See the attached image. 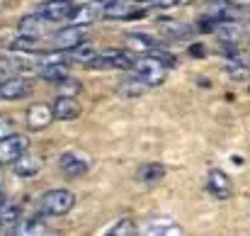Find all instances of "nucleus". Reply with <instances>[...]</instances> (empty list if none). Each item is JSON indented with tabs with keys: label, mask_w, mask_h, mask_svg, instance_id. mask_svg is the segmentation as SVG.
Instances as JSON below:
<instances>
[{
	"label": "nucleus",
	"mask_w": 250,
	"mask_h": 236,
	"mask_svg": "<svg viewBox=\"0 0 250 236\" xmlns=\"http://www.w3.org/2000/svg\"><path fill=\"white\" fill-rule=\"evenodd\" d=\"M170 66H175V59L167 56L166 49H163L158 54H144V56H139L131 69H134V73L144 80L148 88H158V85L166 83Z\"/></svg>",
	"instance_id": "f257e3e1"
},
{
	"label": "nucleus",
	"mask_w": 250,
	"mask_h": 236,
	"mask_svg": "<svg viewBox=\"0 0 250 236\" xmlns=\"http://www.w3.org/2000/svg\"><path fill=\"white\" fill-rule=\"evenodd\" d=\"M76 205V195L71 190L56 188V190H46L39 197V214L42 217H66Z\"/></svg>",
	"instance_id": "f03ea898"
},
{
	"label": "nucleus",
	"mask_w": 250,
	"mask_h": 236,
	"mask_svg": "<svg viewBox=\"0 0 250 236\" xmlns=\"http://www.w3.org/2000/svg\"><path fill=\"white\" fill-rule=\"evenodd\" d=\"M136 56L126 49H107L95 54V59L90 61V69L95 71H109V69H119V71H131Z\"/></svg>",
	"instance_id": "7ed1b4c3"
},
{
	"label": "nucleus",
	"mask_w": 250,
	"mask_h": 236,
	"mask_svg": "<svg viewBox=\"0 0 250 236\" xmlns=\"http://www.w3.org/2000/svg\"><path fill=\"white\" fill-rule=\"evenodd\" d=\"M226 54V66L224 71L231 76L233 80H248L250 78V56L238 49V47H224Z\"/></svg>",
	"instance_id": "20e7f679"
},
{
	"label": "nucleus",
	"mask_w": 250,
	"mask_h": 236,
	"mask_svg": "<svg viewBox=\"0 0 250 236\" xmlns=\"http://www.w3.org/2000/svg\"><path fill=\"white\" fill-rule=\"evenodd\" d=\"M59 170L66 180H76L83 178L85 173L90 170V158L85 156L83 151H66L63 156L59 158Z\"/></svg>",
	"instance_id": "39448f33"
},
{
	"label": "nucleus",
	"mask_w": 250,
	"mask_h": 236,
	"mask_svg": "<svg viewBox=\"0 0 250 236\" xmlns=\"http://www.w3.org/2000/svg\"><path fill=\"white\" fill-rule=\"evenodd\" d=\"M87 39V24H71V27H63L59 29L56 34H51V47L54 49H61V51H68L73 49L76 44H81Z\"/></svg>",
	"instance_id": "423d86ee"
},
{
	"label": "nucleus",
	"mask_w": 250,
	"mask_h": 236,
	"mask_svg": "<svg viewBox=\"0 0 250 236\" xmlns=\"http://www.w3.org/2000/svg\"><path fill=\"white\" fill-rule=\"evenodd\" d=\"M29 146V139L24 134H7L0 139V165H10L15 158H20Z\"/></svg>",
	"instance_id": "0eeeda50"
},
{
	"label": "nucleus",
	"mask_w": 250,
	"mask_h": 236,
	"mask_svg": "<svg viewBox=\"0 0 250 236\" xmlns=\"http://www.w3.org/2000/svg\"><path fill=\"white\" fill-rule=\"evenodd\" d=\"M73 10H76V5H73L71 0H46V2H42V5L37 7V12H39L44 20H49L51 24H54V22H66V20H71Z\"/></svg>",
	"instance_id": "6e6552de"
},
{
	"label": "nucleus",
	"mask_w": 250,
	"mask_h": 236,
	"mask_svg": "<svg viewBox=\"0 0 250 236\" xmlns=\"http://www.w3.org/2000/svg\"><path fill=\"white\" fill-rule=\"evenodd\" d=\"M51 110H54V119H59V122H73V119H78L81 112H83V107H81V102L76 100V95H59V97L54 100Z\"/></svg>",
	"instance_id": "1a4fd4ad"
},
{
	"label": "nucleus",
	"mask_w": 250,
	"mask_h": 236,
	"mask_svg": "<svg viewBox=\"0 0 250 236\" xmlns=\"http://www.w3.org/2000/svg\"><path fill=\"white\" fill-rule=\"evenodd\" d=\"M139 15L141 12H136V0H104L102 5L104 20H131Z\"/></svg>",
	"instance_id": "9d476101"
},
{
	"label": "nucleus",
	"mask_w": 250,
	"mask_h": 236,
	"mask_svg": "<svg viewBox=\"0 0 250 236\" xmlns=\"http://www.w3.org/2000/svg\"><path fill=\"white\" fill-rule=\"evenodd\" d=\"M54 122V110L46 102H34L27 107V127L32 132H42Z\"/></svg>",
	"instance_id": "9b49d317"
},
{
	"label": "nucleus",
	"mask_w": 250,
	"mask_h": 236,
	"mask_svg": "<svg viewBox=\"0 0 250 236\" xmlns=\"http://www.w3.org/2000/svg\"><path fill=\"white\" fill-rule=\"evenodd\" d=\"M29 93H32L29 80L22 78V76H7V78L0 83V100H10V102H15V100L27 97Z\"/></svg>",
	"instance_id": "f8f14e48"
},
{
	"label": "nucleus",
	"mask_w": 250,
	"mask_h": 236,
	"mask_svg": "<svg viewBox=\"0 0 250 236\" xmlns=\"http://www.w3.org/2000/svg\"><path fill=\"white\" fill-rule=\"evenodd\" d=\"M126 49H131V54H158L166 49V44L151 34H126Z\"/></svg>",
	"instance_id": "ddd939ff"
},
{
	"label": "nucleus",
	"mask_w": 250,
	"mask_h": 236,
	"mask_svg": "<svg viewBox=\"0 0 250 236\" xmlns=\"http://www.w3.org/2000/svg\"><path fill=\"white\" fill-rule=\"evenodd\" d=\"M207 190L216 197V200H229L231 192H233V185H231V178L219 170V168H211L209 175H207Z\"/></svg>",
	"instance_id": "4468645a"
},
{
	"label": "nucleus",
	"mask_w": 250,
	"mask_h": 236,
	"mask_svg": "<svg viewBox=\"0 0 250 236\" xmlns=\"http://www.w3.org/2000/svg\"><path fill=\"white\" fill-rule=\"evenodd\" d=\"M12 170H15V175H20V178H34V175H39L42 173V165H44V161L39 156H32V154H22L20 158H15L12 163Z\"/></svg>",
	"instance_id": "2eb2a0df"
},
{
	"label": "nucleus",
	"mask_w": 250,
	"mask_h": 236,
	"mask_svg": "<svg viewBox=\"0 0 250 236\" xmlns=\"http://www.w3.org/2000/svg\"><path fill=\"white\" fill-rule=\"evenodd\" d=\"M49 24H51V22L44 20L39 12H32V15H24V17L20 20L17 29H20V34H27V37H37V39H42V37L46 34V27H49Z\"/></svg>",
	"instance_id": "dca6fc26"
},
{
	"label": "nucleus",
	"mask_w": 250,
	"mask_h": 236,
	"mask_svg": "<svg viewBox=\"0 0 250 236\" xmlns=\"http://www.w3.org/2000/svg\"><path fill=\"white\" fill-rule=\"evenodd\" d=\"M141 234H146V236H170V234H182V229H180L172 219H167V217H153V219L146 222V227L141 229Z\"/></svg>",
	"instance_id": "f3484780"
},
{
	"label": "nucleus",
	"mask_w": 250,
	"mask_h": 236,
	"mask_svg": "<svg viewBox=\"0 0 250 236\" xmlns=\"http://www.w3.org/2000/svg\"><path fill=\"white\" fill-rule=\"evenodd\" d=\"M214 34H216V39H219L224 47H238V42H241V37H243V29H241L238 22L229 20V22H221V24L214 29Z\"/></svg>",
	"instance_id": "a211bd4d"
},
{
	"label": "nucleus",
	"mask_w": 250,
	"mask_h": 236,
	"mask_svg": "<svg viewBox=\"0 0 250 236\" xmlns=\"http://www.w3.org/2000/svg\"><path fill=\"white\" fill-rule=\"evenodd\" d=\"M136 178H139V183H141V185L153 188V185H158V183L166 178V165H163V163H146V165H141V168H139Z\"/></svg>",
	"instance_id": "6ab92c4d"
},
{
	"label": "nucleus",
	"mask_w": 250,
	"mask_h": 236,
	"mask_svg": "<svg viewBox=\"0 0 250 236\" xmlns=\"http://www.w3.org/2000/svg\"><path fill=\"white\" fill-rule=\"evenodd\" d=\"M148 90H151V88L139 78L136 73L126 76V78L119 83V95H124V97H141V95L148 93Z\"/></svg>",
	"instance_id": "aec40b11"
},
{
	"label": "nucleus",
	"mask_w": 250,
	"mask_h": 236,
	"mask_svg": "<svg viewBox=\"0 0 250 236\" xmlns=\"http://www.w3.org/2000/svg\"><path fill=\"white\" fill-rule=\"evenodd\" d=\"M15 234H20V236L49 234V227H46V222L42 219V214H37V217H27L24 222H17V227H15Z\"/></svg>",
	"instance_id": "412c9836"
},
{
	"label": "nucleus",
	"mask_w": 250,
	"mask_h": 236,
	"mask_svg": "<svg viewBox=\"0 0 250 236\" xmlns=\"http://www.w3.org/2000/svg\"><path fill=\"white\" fill-rule=\"evenodd\" d=\"M95 54H97V49H95V44L92 42H81V44H76L73 49H68V56H71V61L73 64H81V66H90V61L95 59Z\"/></svg>",
	"instance_id": "4be33fe9"
},
{
	"label": "nucleus",
	"mask_w": 250,
	"mask_h": 236,
	"mask_svg": "<svg viewBox=\"0 0 250 236\" xmlns=\"http://www.w3.org/2000/svg\"><path fill=\"white\" fill-rule=\"evenodd\" d=\"M158 27H161V32L170 37V39H185L192 29H189V24H185V22H180V20H158Z\"/></svg>",
	"instance_id": "5701e85b"
},
{
	"label": "nucleus",
	"mask_w": 250,
	"mask_h": 236,
	"mask_svg": "<svg viewBox=\"0 0 250 236\" xmlns=\"http://www.w3.org/2000/svg\"><path fill=\"white\" fill-rule=\"evenodd\" d=\"M10 49L17 51V54H39V51H42L39 39H37V37H27V34H20L17 39H12Z\"/></svg>",
	"instance_id": "b1692460"
},
{
	"label": "nucleus",
	"mask_w": 250,
	"mask_h": 236,
	"mask_svg": "<svg viewBox=\"0 0 250 236\" xmlns=\"http://www.w3.org/2000/svg\"><path fill=\"white\" fill-rule=\"evenodd\" d=\"M56 90H59V95H78V93L83 90V83H81L78 78L66 76L63 80H59V83H56Z\"/></svg>",
	"instance_id": "393cba45"
},
{
	"label": "nucleus",
	"mask_w": 250,
	"mask_h": 236,
	"mask_svg": "<svg viewBox=\"0 0 250 236\" xmlns=\"http://www.w3.org/2000/svg\"><path fill=\"white\" fill-rule=\"evenodd\" d=\"M136 232H139V229L134 227V219H129V217L119 219L114 227L107 229V234H112V236H131V234H136Z\"/></svg>",
	"instance_id": "a878e982"
},
{
	"label": "nucleus",
	"mask_w": 250,
	"mask_h": 236,
	"mask_svg": "<svg viewBox=\"0 0 250 236\" xmlns=\"http://www.w3.org/2000/svg\"><path fill=\"white\" fill-rule=\"evenodd\" d=\"M219 27V22L211 17V15H204V17H199L197 20V24H194V29L197 32H202V34H207V32H214Z\"/></svg>",
	"instance_id": "bb28decb"
},
{
	"label": "nucleus",
	"mask_w": 250,
	"mask_h": 236,
	"mask_svg": "<svg viewBox=\"0 0 250 236\" xmlns=\"http://www.w3.org/2000/svg\"><path fill=\"white\" fill-rule=\"evenodd\" d=\"M238 12H243V15H250V0H229Z\"/></svg>",
	"instance_id": "cd10ccee"
},
{
	"label": "nucleus",
	"mask_w": 250,
	"mask_h": 236,
	"mask_svg": "<svg viewBox=\"0 0 250 236\" xmlns=\"http://www.w3.org/2000/svg\"><path fill=\"white\" fill-rule=\"evenodd\" d=\"M156 7H175V5H180L182 0H151Z\"/></svg>",
	"instance_id": "c85d7f7f"
},
{
	"label": "nucleus",
	"mask_w": 250,
	"mask_h": 236,
	"mask_svg": "<svg viewBox=\"0 0 250 236\" xmlns=\"http://www.w3.org/2000/svg\"><path fill=\"white\" fill-rule=\"evenodd\" d=\"M7 134H12V132H10V119L0 117V139H2V137H7Z\"/></svg>",
	"instance_id": "c756f323"
},
{
	"label": "nucleus",
	"mask_w": 250,
	"mask_h": 236,
	"mask_svg": "<svg viewBox=\"0 0 250 236\" xmlns=\"http://www.w3.org/2000/svg\"><path fill=\"white\" fill-rule=\"evenodd\" d=\"M7 78V71H5V69H2V66H0V83H2V80Z\"/></svg>",
	"instance_id": "7c9ffc66"
},
{
	"label": "nucleus",
	"mask_w": 250,
	"mask_h": 236,
	"mask_svg": "<svg viewBox=\"0 0 250 236\" xmlns=\"http://www.w3.org/2000/svg\"><path fill=\"white\" fill-rule=\"evenodd\" d=\"M248 39H250V22H248Z\"/></svg>",
	"instance_id": "2f4dec72"
},
{
	"label": "nucleus",
	"mask_w": 250,
	"mask_h": 236,
	"mask_svg": "<svg viewBox=\"0 0 250 236\" xmlns=\"http://www.w3.org/2000/svg\"><path fill=\"white\" fill-rule=\"evenodd\" d=\"M141 2H151V0H141Z\"/></svg>",
	"instance_id": "473e14b6"
}]
</instances>
